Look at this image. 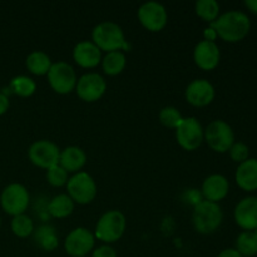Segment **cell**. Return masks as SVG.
<instances>
[{"mask_svg": "<svg viewBox=\"0 0 257 257\" xmlns=\"http://www.w3.org/2000/svg\"><path fill=\"white\" fill-rule=\"evenodd\" d=\"M217 32L218 38L228 43L242 40L248 34L251 20L247 14L240 10H228L221 14L213 23H211Z\"/></svg>", "mask_w": 257, "mask_h": 257, "instance_id": "6da1fadb", "label": "cell"}, {"mask_svg": "<svg viewBox=\"0 0 257 257\" xmlns=\"http://www.w3.org/2000/svg\"><path fill=\"white\" fill-rule=\"evenodd\" d=\"M92 42L102 52H127L130 43L125 39V34L119 24L110 20L100 22L93 28Z\"/></svg>", "mask_w": 257, "mask_h": 257, "instance_id": "7a4b0ae2", "label": "cell"}, {"mask_svg": "<svg viewBox=\"0 0 257 257\" xmlns=\"http://www.w3.org/2000/svg\"><path fill=\"white\" fill-rule=\"evenodd\" d=\"M223 212L218 203L202 200L195 205L192 212V223L201 235H211L222 225Z\"/></svg>", "mask_w": 257, "mask_h": 257, "instance_id": "3957f363", "label": "cell"}, {"mask_svg": "<svg viewBox=\"0 0 257 257\" xmlns=\"http://www.w3.org/2000/svg\"><path fill=\"white\" fill-rule=\"evenodd\" d=\"M127 228V220L122 211L110 210L103 213L98 220L94 230L95 240L104 245H110L123 237Z\"/></svg>", "mask_w": 257, "mask_h": 257, "instance_id": "277c9868", "label": "cell"}, {"mask_svg": "<svg viewBox=\"0 0 257 257\" xmlns=\"http://www.w3.org/2000/svg\"><path fill=\"white\" fill-rule=\"evenodd\" d=\"M67 195L78 205H89L98 193L97 182L88 172L80 171L69 177L67 183Z\"/></svg>", "mask_w": 257, "mask_h": 257, "instance_id": "5b68a950", "label": "cell"}, {"mask_svg": "<svg viewBox=\"0 0 257 257\" xmlns=\"http://www.w3.org/2000/svg\"><path fill=\"white\" fill-rule=\"evenodd\" d=\"M30 203L29 191L22 183H10L0 195V206L7 215L18 216L25 213Z\"/></svg>", "mask_w": 257, "mask_h": 257, "instance_id": "8992f818", "label": "cell"}, {"mask_svg": "<svg viewBox=\"0 0 257 257\" xmlns=\"http://www.w3.org/2000/svg\"><path fill=\"white\" fill-rule=\"evenodd\" d=\"M50 88L57 94L65 95L74 92L77 87L78 77L74 68L67 62L53 63L47 74Z\"/></svg>", "mask_w": 257, "mask_h": 257, "instance_id": "52a82bcc", "label": "cell"}, {"mask_svg": "<svg viewBox=\"0 0 257 257\" xmlns=\"http://www.w3.org/2000/svg\"><path fill=\"white\" fill-rule=\"evenodd\" d=\"M205 142L215 152H228L235 143V133L232 127L225 120H212L205 128Z\"/></svg>", "mask_w": 257, "mask_h": 257, "instance_id": "ba28073f", "label": "cell"}, {"mask_svg": "<svg viewBox=\"0 0 257 257\" xmlns=\"http://www.w3.org/2000/svg\"><path fill=\"white\" fill-rule=\"evenodd\" d=\"M175 132L180 147L188 152L197 150L205 141V130L200 120L195 117L183 118Z\"/></svg>", "mask_w": 257, "mask_h": 257, "instance_id": "9c48e42d", "label": "cell"}, {"mask_svg": "<svg viewBox=\"0 0 257 257\" xmlns=\"http://www.w3.org/2000/svg\"><path fill=\"white\" fill-rule=\"evenodd\" d=\"M138 22L148 32L157 33L166 28L168 13L165 5L158 2H146L137 10Z\"/></svg>", "mask_w": 257, "mask_h": 257, "instance_id": "30bf717a", "label": "cell"}, {"mask_svg": "<svg viewBox=\"0 0 257 257\" xmlns=\"http://www.w3.org/2000/svg\"><path fill=\"white\" fill-rule=\"evenodd\" d=\"M60 148L53 141L38 140L28 150L29 161L37 167L48 170L59 163Z\"/></svg>", "mask_w": 257, "mask_h": 257, "instance_id": "8fae6325", "label": "cell"}, {"mask_svg": "<svg viewBox=\"0 0 257 257\" xmlns=\"http://www.w3.org/2000/svg\"><path fill=\"white\" fill-rule=\"evenodd\" d=\"M107 92V82L100 74L94 72L85 73L78 78L75 93L85 103H94L102 99Z\"/></svg>", "mask_w": 257, "mask_h": 257, "instance_id": "7c38bea8", "label": "cell"}, {"mask_svg": "<svg viewBox=\"0 0 257 257\" xmlns=\"http://www.w3.org/2000/svg\"><path fill=\"white\" fill-rule=\"evenodd\" d=\"M94 233L85 227L74 228L64 240V250L70 257H87L94 250Z\"/></svg>", "mask_w": 257, "mask_h": 257, "instance_id": "4fadbf2b", "label": "cell"}, {"mask_svg": "<svg viewBox=\"0 0 257 257\" xmlns=\"http://www.w3.org/2000/svg\"><path fill=\"white\" fill-rule=\"evenodd\" d=\"M215 87L207 79L192 80L185 90V98L187 103L196 108L210 105L215 99Z\"/></svg>", "mask_w": 257, "mask_h": 257, "instance_id": "5bb4252c", "label": "cell"}, {"mask_svg": "<svg viewBox=\"0 0 257 257\" xmlns=\"http://www.w3.org/2000/svg\"><path fill=\"white\" fill-rule=\"evenodd\" d=\"M221 52L215 42L201 40L193 49V62L200 69L210 72L220 64Z\"/></svg>", "mask_w": 257, "mask_h": 257, "instance_id": "9a60e30c", "label": "cell"}, {"mask_svg": "<svg viewBox=\"0 0 257 257\" xmlns=\"http://www.w3.org/2000/svg\"><path fill=\"white\" fill-rule=\"evenodd\" d=\"M102 50L92 40H82L73 48V60L84 69H93L102 63Z\"/></svg>", "mask_w": 257, "mask_h": 257, "instance_id": "2e32d148", "label": "cell"}, {"mask_svg": "<svg viewBox=\"0 0 257 257\" xmlns=\"http://www.w3.org/2000/svg\"><path fill=\"white\" fill-rule=\"evenodd\" d=\"M228 191H230L228 180L220 173H213V175L206 177L202 182V187H201L203 200L215 203L222 201L228 195Z\"/></svg>", "mask_w": 257, "mask_h": 257, "instance_id": "e0dca14e", "label": "cell"}, {"mask_svg": "<svg viewBox=\"0 0 257 257\" xmlns=\"http://www.w3.org/2000/svg\"><path fill=\"white\" fill-rule=\"evenodd\" d=\"M235 221L242 230L253 231L257 228V197H245L235 208Z\"/></svg>", "mask_w": 257, "mask_h": 257, "instance_id": "ac0fdd59", "label": "cell"}, {"mask_svg": "<svg viewBox=\"0 0 257 257\" xmlns=\"http://www.w3.org/2000/svg\"><path fill=\"white\" fill-rule=\"evenodd\" d=\"M87 163V153L78 146H68L64 150H60L59 165L68 173H77L82 171Z\"/></svg>", "mask_w": 257, "mask_h": 257, "instance_id": "d6986e66", "label": "cell"}, {"mask_svg": "<svg viewBox=\"0 0 257 257\" xmlns=\"http://www.w3.org/2000/svg\"><path fill=\"white\" fill-rule=\"evenodd\" d=\"M236 182L243 191L257 190V160L248 158L240 163L236 170Z\"/></svg>", "mask_w": 257, "mask_h": 257, "instance_id": "ffe728a7", "label": "cell"}, {"mask_svg": "<svg viewBox=\"0 0 257 257\" xmlns=\"http://www.w3.org/2000/svg\"><path fill=\"white\" fill-rule=\"evenodd\" d=\"M35 245L43 251L52 252L59 246V236L52 225H42L33 232Z\"/></svg>", "mask_w": 257, "mask_h": 257, "instance_id": "44dd1931", "label": "cell"}, {"mask_svg": "<svg viewBox=\"0 0 257 257\" xmlns=\"http://www.w3.org/2000/svg\"><path fill=\"white\" fill-rule=\"evenodd\" d=\"M75 203L73 202L72 198L67 193H60V195L54 196L48 203V213L53 218L63 220L67 218L74 212Z\"/></svg>", "mask_w": 257, "mask_h": 257, "instance_id": "7402d4cb", "label": "cell"}, {"mask_svg": "<svg viewBox=\"0 0 257 257\" xmlns=\"http://www.w3.org/2000/svg\"><path fill=\"white\" fill-rule=\"evenodd\" d=\"M53 62L50 59L49 55L43 50H33L29 53L25 59V67L29 70L32 74L42 77V75H47L48 72L50 70Z\"/></svg>", "mask_w": 257, "mask_h": 257, "instance_id": "603a6c76", "label": "cell"}, {"mask_svg": "<svg viewBox=\"0 0 257 257\" xmlns=\"http://www.w3.org/2000/svg\"><path fill=\"white\" fill-rule=\"evenodd\" d=\"M102 68L104 74L115 77L124 72L127 67V57L124 52H110L102 58Z\"/></svg>", "mask_w": 257, "mask_h": 257, "instance_id": "cb8c5ba5", "label": "cell"}, {"mask_svg": "<svg viewBox=\"0 0 257 257\" xmlns=\"http://www.w3.org/2000/svg\"><path fill=\"white\" fill-rule=\"evenodd\" d=\"M9 89L18 97L29 98L37 90V83L27 75H17L10 80Z\"/></svg>", "mask_w": 257, "mask_h": 257, "instance_id": "d4e9b609", "label": "cell"}, {"mask_svg": "<svg viewBox=\"0 0 257 257\" xmlns=\"http://www.w3.org/2000/svg\"><path fill=\"white\" fill-rule=\"evenodd\" d=\"M195 12L203 22L211 24L220 17V4L216 0H198L195 4Z\"/></svg>", "mask_w": 257, "mask_h": 257, "instance_id": "484cf974", "label": "cell"}, {"mask_svg": "<svg viewBox=\"0 0 257 257\" xmlns=\"http://www.w3.org/2000/svg\"><path fill=\"white\" fill-rule=\"evenodd\" d=\"M10 230H12V232L17 237L27 238L29 236H32L33 232H34V222L25 213L14 216L12 218V222H10Z\"/></svg>", "mask_w": 257, "mask_h": 257, "instance_id": "4316f807", "label": "cell"}, {"mask_svg": "<svg viewBox=\"0 0 257 257\" xmlns=\"http://www.w3.org/2000/svg\"><path fill=\"white\" fill-rule=\"evenodd\" d=\"M236 250L242 256L251 257L257 253V235L253 231H243L236 241Z\"/></svg>", "mask_w": 257, "mask_h": 257, "instance_id": "83f0119b", "label": "cell"}, {"mask_svg": "<svg viewBox=\"0 0 257 257\" xmlns=\"http://www.w3.org/2000/svg\"><path fill=\"white\" fill-rule=\"evenodd\" d=\"M158 119H160V123L163 127L170 128V130H176L181 124V122H182L183 115L181 114V112L177 108L168 105V107L162 108L160 110Z\"/></svg>", "mask_w": 257, "mask_h": 257, "instance_id": "f1b7e54d", "label": "cell"}, {"mask_svg": "<svg viewBox=\"0 0 257 257\" xmlns=\"http://www.w3.org/2000/svg\"><path fill=\"white\" fill-rule=\"evenodd\" d=\"M45 178H47V182L53 187H63V186H67L68 180H69V173L58 163V165L48 168Z\"/></svg>", "mask_w": 257, "mask_h": 257, "instance_id": "f546056e", "label": "cell"}, {"mask_svg": "<svg viewBox=\"0 0 257 257\" xmlns=\"http://www.w3.org/2000/svg\"><path fill=\"white\" fill-rule=\"evenodd\" d=\"M228 152H230L231 158L238 163H242L246 160H248V155H250V150H248L247 145H245L243 142H235Z\"/></svg>", "mask_w": 257, "mask_h": 257, "instance_id": "4dcf8cb0", "label": "cell"}, {"mask_svg": "<svg viewBox=\"0 0 257 257\" xmlns=\"http://www.w3.org/2000/svg\"><path fill=\"white\" fill-rule=\"evenodd\" d=\"M92 257H118V255L110 245H102L93 250Z\"/></svg>", "mask_w": 257, "mask_h": 257, "instance_id": "1f68e13d", "label": "cell"}, {"mask_svg": "<svg viewBox=\"0 0 257 257\" xmlns=\"http://www.w3.org/2000/svg\"><path fill=\"white\" fill-rule=\"evenodd\" d=\"M217 38H218L217 32H216L215 28H213L211 24L208 25L207 28H205V29H203V40L216 43V39H217Z\"/></svg>", "mask_w": 257, "mask_h": 257, "instance_id": "d6a6232c", "label": "cell"}, {"mask_svg": "<svg viewBox=\"0 0 257 257\" xmlns=\"http://www.w3.org/2000/svg\"><path fill=\"white\" fill-rule=\"evenodd\" d=\"M9 107H10L9 98H8V95L5 94V93L0 92V117L8 112Z\"/></svg>", "mask_w": 257, "mask_h": 257, "instance_id": "836d02e7", "label": "cell"}, {"mask_svg": "<svg viewBox=\"0 0 257 257\" xmlns=\"http://www.w3.org/2000/svg\"><path fill=\"white\" fill-rule=\"evenodd\" d=\"M217 257H243L238 252L236 248H227V250H223L222 252L218 253Z\"/></svg>", "mask_w": 257, "mask_h": 257, "instance_id": "e575fe53", "label": "cell"}, {"mask_svg": "<svg viewBox=\"0 0 257 257\" xmlns=\"http://www.w3.org/2000/svg\"><path fill=\"white\" fill-rule=\"evenodd\" d=\"M245 5L251 10V12L257 14V0H246Z\"/></svg>", "mask_w": 257, "mask_h": 257, "instance_id": "d590c367", "label": "cell"}, {"mask_svg": "<svg viewBox=\"0 0 257 257\" xmlns=\"http://www.w3.org/2000/svg\"><path fill=\"white\" fill-rule=\"evenodd\" d=\"M0 228H2V218H0Z\"/></svg>", "mask_w": 257, "mask_h": 257, "instance_id": "8d00e7d4", "label": "cell"}, {"mask_svg": "<svg viewBox=\"0 0 257 257\" xmlns=\"http://www.w3.org/2000/svg\"><path fill=\"white\" fill-rule=\"evenodd\" d=\"M253 232H255V233H256V235H257V228H256V230H253Z\"/></svg>", "mask_w": 257, "mask_h": 257, "instance_id": "74e56055", "label": "cell"}]
</instances>
